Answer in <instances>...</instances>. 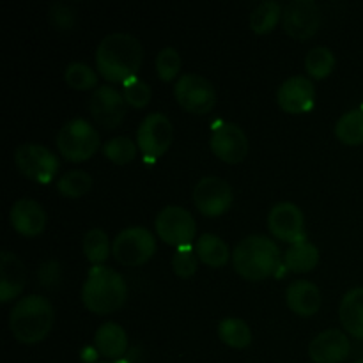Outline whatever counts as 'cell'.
Listing matches in <instances>:
<instances>
[{
    "mask_svg": "<svg viewBox=\"0 0 363 363\" xmlns=\"http://www.w3.org/2000/svg\"><path fill=\"white\" fill-rule=\"evenodd\" d=\"M195 254L204 264L211 266V268H222L230 257L225 241L218 236H213V234H202L199 238V241L195 243Z\"/></svg>",
    "mask_w": 363,
    "mask_h": 363,
    "instance_id": "23",
    "label": "cell"
},
{
    "mask_svg": "<svg viewBox=\"0 0 363 363\" xmlns=\"http://www.w3.org/2000/svg\"><path fill=\"white\" fill-rule=\"evenodd\" d=\"M18 170L35 183L48 184L59 172V160L50 149L39 144H21L14 152Z\"/></svg>",
    "mask_w": 363,
    "mask_h": 363,
    "instance_id": "8",
    "label": "cell"
},
{
    "mask_svg": "<svg viewBox=\"0 0 363 363\" xmlns=\"http://www.w3.org/2000/svg\"><path fill=\"white\" fill-rule=\"evenodd\" d=\"M99 363H126V362H123V360H113V362H99Z\"/></svg>",
    "mask_w": 363,
    "mask_h": 363,
    "instance_id": "37",
    "label": "cell"
},
{
    "mask_svg": "<svg viewBox=\"0 0 363 363\" xmlns=\"http://www.w3.org/2000/svg\"><path fill=\"white\" fill-rule=\"evenodd\" d=\"M96 350L101 357L112 358V360H121L128 350V335L123 326L117 323H106L99 326L94 335Z\"/></svg>",
    "mask_w": 363,
    "mask_h": 363,
    "instance_id": "21",
    "label": "cell"
},
{
    "mask_svg": "<svg viewBox=\"0 0 363 363\" xmlns=\"http://www.w3.org/2000/svg\"><path fill=\"white\" fill-rule=\"evenodd\" d=\"M156 71L163 82H170L181 71V55L174 48H163L156 57Z\"/></svg>",
    "mask_w": 363,
    "mask_h": 363,
    "instance_id": "34",
    "label": "cell"
},
{
    "mask_svg": "<svg viewBox=\"0 0 363 363\" xmlns=\"http://www.w3.org/2000/svg\"><path fill=\"white\" fill-rule=\"evenodd\" d=\"M335 135L342 144L362 145L363 144V108L351 110L344 113L335 126Z\"/></svg>",
    "mask_w": 363,
    "mask_h": 363,
    "instance_id": "27",
    "label": "cell"
},
{
    "mask_svg": "<svg viewBox=\"0 0 363 363\" xmlns=\"http://www.w3.org/2000/svg\"><path fill=\"white\" fill-rule=\"evenodd\" d=\"M128 296V287L123 277L110 268L96 266L89 272L82 287V301L91 312L98 315L119 311Z\"/></svg>",
    "mask_w": 363,
    "mask_h": 363,
    "instance_id": "4",
    "label": "cell"
},
{
    "mask_svg": "<svg viewBox=\"0 0 363 363\" xmlns=\"http://www.w3.org/2000/svg\"><path fill=\"white\" fill-rule=\"evenodd\" d=\"M126 99L123 94L110 85H101L89 99V112L96 124L105 130H113L119 126L126 116Z\"/></svg>",
    "mask_w": 363,
    "mask_h": 363,
    "instance_id": "12",
    "label": "cell"
},
{
    "mask_svg": "<svg viewBox=\"0 0 363 363\" xmlns=\"http://www.w3.org/2000/svg\"><path fill=\"white\" fill-rule=\"evenodd\" d=\"M27 284V272L20 259L11 252L0 254V301L14 300L20 296Z\"/></svg>",
    "mask_w": 363,
    "mask_h": 363,
    "instance_id": "19",
    "label": "cell"
},
{
    "mask_svg": "<svg viewBox=\"0 0 363 363\" xmlns=\"http://www.w3.org/2000/svg\"><path fill=\"white\" fill-rule=\"evenodd\" d=\"M194 202L204 216L223 215L233 204V190L225 179L220 177H204L194 190Z\"/></svg>",
    "mask_w": 363,
    "mask_h": 363,
    "instance_id": "13",
    "label": "cell"
},
{
    "mask_svg": "<svg viewBox=\"0 0 363 363\" xmlns=\"http://www.w3.org/2000/svg\"><path fill=\"white\" fill-rule=\"evenodd\" d=\"M57 147L67 162H87L98 152L99 133L87 121H67L57 135Z\"/></svg>",
    "mask_w": 363,
    "mask_h": 363,
    "instance_id": "5",
    "label": "cell"
},
{
    "mask_svg": "<svg viewBox=\"0 0 363 363\" xmlns=\"http://www.w3.org/2000/svg\"><path fill=\"white\" fill-rule=\"evenodd\" d=\"M137 142L149 160L160 158L172 144V124L163 113H149L138 126Z\"/></svg>",
    "mask_w": 363,
    "mask_h": 363,
    "instance_id": "11",
    "label": "cell"
},
{
    "mask_svg": "<svg viewBox=\"0 0 363 363\" xmlns=\"http://www.w3.org/2000/svg\"><path fill=\"white\" fill-rule=\"evenodd\" d=\"M155 225L160 240L176 248L191 247V241L195 240V234H197L194 216L179 206H169V208L162 209L156 216Z\"/></svg>",
    "mask_w": 363,
    "mask_h": 363,
    "instance_id": "7",
    "label": "cell"
},
{
    "mask_svg": "<svg viewBox=\"0 0 363 363\" xmlns=\"http://www.w3.org/2000/svg\"><path fill=\"white\" fill-rule=\"evenodd\" d=\"M233 262L238 275L250 282H259L275 275L282 262V254L268 238L248 236L234 250Z\"/></svg>",
    "mask_w": 363,
    "mask_h": 363,
    "instance_id": "3",
    "label": "cell"
},
{
    "mask_svg": "<svg viewBox=\"0 0 363 363\" xmlns=\"http://www.w3.org/2000/svg\"><path fill=\"white\" fill-rule=\"evenodd\" d=\"M211 151L222 162L236 165L248 155V138L234 123H223L211 135Z\"/></svg>",
    "mask_w": 363,
    "mask_h": 363,
    "instance_id": "14",
    "label": "cell"
},
{
    "mask_svg": "<svg viewBox=\"0 0 363 363\" xmlns=\"http://www.w3.org/2000/svg\"><path fill=\"white\" fill-rule=\"evenodd\" d=\"M84 254L92 264H101L110 255V240L105 230L91 229L84 236Z\"/></svg>",
    "mask_w": 363,
    "mask_h": 363,
    "instance_id": "30",
    "label": "cell"
},
{
    "mask_svg": "<svg viewBox=\"0 0 363 363\" xmlns=\"http://www.w3.org/2000/svg\"><path fill=\"white\" fill-rule=\"evenodd\" d=\"M284 30L296 41H307L321 27V11L314 0H293L284 7Z\"/></svg>",
    "mask_w": 363,
    "mask_h": 363,
    "instance_id": "10",
    "label": "cell"
},
{
    "mask_svg": "<svg viewBox=\"0 0 363 363\" xmlns=\"http://www.w3.org/2000/svg\"><path fill=\"white\" fill-rule=\"evenodd\" d=\"M66 82L71 89H77V91H91L98 85V74L87 64L74 62L67 66Z\"/></svg>",
    "mask_w": 363,
    "mask_h": 363,
    "instance_id": "32",
    "label": "cell"
},
{
    "mask_svg": "<svg viewBox=\"0 0 363 363\" xmlns=\"http://www.w3.org/2000/svg\"><path fill=\"white\" fill-rule=\"evenodd\" d=\"M339 318L347 333L363 340V287L351 289L340 301Z\"/></svg>",
    "mask_w": 363,
    "mask_h": 363,
    "instance_id": "22",
    "label": "cell"
},
{
    "mask_svg": "<svg viewBox=\"0 0 363 363\" xmlns=\"http://www.w3.org/2000/svg\"><path fill=\"white\" fill-rule=\"evenodd\" d=\"M354 363H363V360H358V362H354Z\"/></svg>",
    "mask_w": 363,
    "mask_h": 363,
    "instance_id": "38",
    "label": "cell"
},
{
    "mask_svg": "<svg viewBox=\"0 0 363 363\" xmlns=\"http://www.w3.org/2000/svg\"><path fill=\"white\" fill-rule=\"evenodd\" d=\"M282 6L275 0H266V2L259 4L250 14V28L255 34H268L279 23L280 16H282Z\"/></svg>",
    "mask_w": 363,
    "mask_h": 363,
    "instance_id": "25",
    "label": "cell"
},
{
    "mask_svg": "<svg viewBox=\"0 0 363 363\" xmlns=\"http://www.w3.org/2000/svg\"><path fill=\"white\" fill-rule=\"evenodd\" d=\"M305 67H307V73L311 74L315 80H323V78L328 77L330 73L335 67V57L325 46H315L308 52L307 59H305Z\"/></svg>",
    "mask_w": 363,
    "mask_h": 363,
    "instance_id": "29",
    "label": "cell"
},
{
    "mask_svg": "<svg viewBox=\"0 0 363 363\" xmlns=\"http://www.w3.org/2000/svg\"><path fill=\"white\" fill-rule=\"evenodd\" d=\"M55 323V312L46 298L32 294L14 305L9 315V328L21 344H38L48 337Z\"/></svg>",
    "mask_w": 363,
    "mask_h": 363,
    "instance_id": "2",
    "label": "cell"
},
{
    "mask_svg": "<svg viewBox=\"0 0 363 363\" xmlns=\"http://www.w3.org/2000/svg\"><path fill=\"white\" fill-rule=\"evenodd\" d=\"M124 99H126L128 105L135 106V108H144L151 101V87L145 84L144 80H138L137 77L128 80L124 84Z\"/></svg>",
    "mask_w": 363,
    "mask_h": 363,
    "instance_id": "33",
    "label": "cell"
},
{
    "mask_svg": "<svg viewBox=\"0 0 363 363\" xmlns=\"http://www.w3.org/2000/svg\"><path fill=\"white\" fill-rule=\"evenodd\" d=\"M350 339L335 328L319 333L308 346V354L315 363H340L350 357Z\"/></svg>",
    "mask_w": 363,
    "mask_h": 363,
    "instance_id": "17",
    "label": "cell"
},
{
    "mask_svg": "<svg viewBox=\"0 0 363 363\" xmlns=\"http://www.w3.org/2000/svg\"><path fill=\"white\" fill-rule=\"evenodd\" d=\"M315 89L305 77H293L280 85L277 101L287 113H305L314 106Z\"/></svg>",
    "mask_w": 363,
    "mask_h": 363,
    "instance_id": "16",
    "label": "cell"
},
{
    "mask_svg": "<svg viewBox=\"0 0 363 363\" xmlns=\"http://www.w3.org/2000/svg\"><path fill=\"white\" fill-rule=\"evenodd\" d=\"M303 213L293 202H280L269 211L268 227L275 238L289 243H300L303 238Z\"/></svg>",
    "mask_w": 363,
    "mask_h": 363,
    "instance_id": "15",
    "label": "cell"
},
{
    "mask_svg": "<svg viewBox=\"0 0 363 363\" xmlns=\"http://www.w3.org/2000/svg\"><path fill=\"white\" fill-rule=\"evenodd\" d=\"M50 20L60 30H69L74 25V11L66 4H53L50 7Z\"/></svg>",
    "mask_w": 363,
    "mask_h": 363,
    "instance_id": "36",
    "label": "cell"
},
{
    "mask_svg": "<svg viewBox=\"0 0 363 363\" xmlns=\"http://www.w3.org/2000/svg\"><path fill=\"white\" fill-rule=\"evenodd\" d=\"M9 220L16 233H20L21 236L34 238L45 230L46 213L34 199H20L11 208Z\"/></svg>",
    "mask_w": 363,
    "mask_h": 363,
    "instance_id": "18",
    "label": "cell"
},
{
    "mask_svg": "<svg viewBox=\"0 0 363 363\" xmlns=\"http://www.w3.org/2000/svg\"><path fill=\"white\" fill-rule=\"evenodd\" d=\"M177 103L181 108L195 116H204L209 113L216 105V92L211 82L201 74H184L174 87Z\"/></svg>",
    "mask_w": 363,
    "mask_h": 363,
    "instance_id": "9",
    "label": "cell"
},
{
    "mask_svg": "<svg viewBox=\"0 0 363 363\" xmlns=\"http://www.w3.org/2000/svg\"><path fill=\"white\" fill-rule=\"evenodd\" d=\"M92 188V177L84 170H69L57 181V190L67 199H80Z\"/></svg>",
    "mask_w": 363,
    "mask_h": 363,
    "instance_id": "28",
    "label": "cell"
},
{
    "mask_svg": "<svg viewBox=\"0 0 363 363\" xmlns=\"http://www.w3.org/2000/svg\"><path fill=\"white\" fill-rule=\"evenodd\" d=\"M286 298L291 311L303 318L318 314V311L321 308V293L314 284L307 282V280H296L291 284L287 287Z\"/></svg>",
    "mask_w": 363,
    "mask_h": 363,
    "instance_id": "20",
    "label": "cell"
},
{
    "mask_svg": "<svg viewBox=\"0 0 363 363\" xmlns=\"http://www.w3.org/2000/svg\"><path fill=\"white\" fill-rule=\"evenodd\" d=\"M113 257L123 266H142L155 255L156 240L144 227H130L124 229L113 240Z\"/></svg>",
    "mask_w": 363,
    "mask_h": 363,
    "instance_id": "6",
    "label": "cell"
},
{
    "mask_svg": "<svg viewBox=\"0 0 363 363\" xmlns=\"http://www.w3.org/2000/svg\"><path fill=\"white\" fill-rule=\"evenodd\" d=\"M144 60V48L137 38L124 32L110 34L96 50V66L105 80L126 84L137 77Z\"/></svg>",
    "mask_w": 363,
    "mask_h": 363,
    "instance_id": "1",
    "label": "cell"
},
{
    "mask_svg": "<svg viewBox=\"0 0 363 363\" xmlns=\"http://www.w3.org/2000/svg\"><path fill=\"white\" fill-rule=\"evenodd\" d=\"M197 254L191 252L190 247L177 248L172 257V269L181 279H190L197 272Z\"/></svg>",
    "mask_w": 363,
    "mask_h": 363,
    "instance_id": "35",
    "label": "cell"
},
{
    "mask_svg": "<svg viewBox=\"0 0 363 363\" xmlns=\"http://www.w3.org/2000/svg\"><path fill=\"white\" fill-rule=\"evenodd\" d=\"M286 266L294 273H308L318 266L319 250L312 243L300 241L294 243L284 255Z\"/></svg>",
    "mask_w": 363,
    "mask_h": 363,
    "instance_id": "24",
    "label": "cell"
},
{
    "mask_svg": "<svg viewBox=\"0 0 363 363\" xmlns=\"http://www.w3.org/2000/svg\"><path fill=\"white\" fill-rule=\"evenodd\" d=\"M218 335L223 344L236 350H245L252 344V330L245 321L236 318L223 319L218 326Z\"/></svg>",
    "mask_w": 363,
    "mask_h": 363,
    "instance_id": "26",
    "label": "cell"
},
{
    "mask_svg": "<svg viewBox=\"0 0 363 363\" xmlns=\"http://www.w3.org/2000/svg\"><path fill=\"white\" fill-rule=\"evenodd\" d=\"M103 155L116 165H126V163L133 162V158L137 156V147L130 138L116 137L103 145Z\"/></svg>",
    "mask_w": 363,
    "mask_h": 363,
    "instance_id": "31",
    "label": "cell"
}]
</instances>
